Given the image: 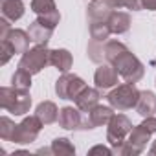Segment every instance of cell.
Here are the masks:
<instances>
[{
	"label": "cell",
	"instance_id": "obj_8",
	"mask_svg": "<svg viewBox=\"0 0 156 156\" xmlns=\"http://www.w3.org/2000/svg\"><path fill=\"white\" fill-rule=\"evenodd\" d=\"M151 140V132L147 129H143L141 125L134 127L130 132H129V138L125 140L123 143V151L121 154H140L145 147H147V141Z\"/></svg>",
	"mask_w": 156,
	"mask_h": 156
},
{
	"label": "cell",
	"instance_id": "obj_26",
	"mask_svg": "<svg viewBox=\"0 0 156 156\" xmlns=\"http://www.w3.org/2000/svg\"><path fill=\"white\" fill-rule=\"evenodd\" d=\"M31 9L37 13V15H46V13H51L55 11V2L53 0H31Z\"/></svg>",
	"mask_w": 156,
	"mask_h": 156
},
{
	"label": "cell",
	"instance_id": "obj_6",
	"mask_svg": "<svg viewBox=\"0 0 156 156\" xmlns=\"http://www.w3.org/2000/svg\"><path fill=\"white\" fill-rule=\"evenodd\" d=\"M85 81L81 79L79 75H75V73H62L57 83H55V92L61 99H75L77 94H79L83 88H85Z\"/></svg>",
	"mask_w": 156,
	"mask_h": 156
},
{
	"label": "cell",
	"instance_id": "obj_4",
	"mask_svg": "<svg viewBox=\"0 0 156 156\" xmlns=\"http://www.w3.org/2000/svg\"><path fill=\"white\" fill-rule=\"evenodd\" d=\"M48 64H50V50L46 48V44H35L31 50L22 53L19 68H22L33 75V73H39Z\"/></svg>",
	"mask_w": 156,
	"mask_h": 156
},
{
	"label": "cell",
	"instance_id": "obj_17",
	"mask_svg": "<svg viewBox=\"0 0 156 156\" xmlns=\"http://www.w3.org/2000/svg\"><path fill=\"white\" fill-rule=\"evenodd\" d=\"M35 116L44 123V125H51L59 119V110H57V105L53 101H42L37 105V110H35Z\"/></svg>",
	"mask_w": 156,
	"mask_h": 156
},
{
	"label": "cell",
	"instance_id": "obj_25",
	"mask_svg": "<svg viewBox=\"0 0 156 156\" xmlns=\"http://www.w3.org/2000/svg\"><path fill=\"white\" fill-rule=\"evenodd\" d=\"M15 130H17V125L9 119V118H0V138L4 141H13V136H15Z\"/></svg>",
	"mask_w": 156,
	"mask_h": 156
},
{
	"label": "cell",
	"instance_id": "obj_34",
	"mask_svg": "<svg viewBox=\"0 0 156 156\" xmlns=\"http://www.w3.org/2000/svg\"><path fill=\"white\" fill-rule=\"evenodd\" d=\"M140 2H141V8L151 9V11H156V0H140Z\"/></svg>",
	"mask_w": 156,
	"mask_h": 156
},
{
	"label": "cell",
	"instance_id": "obj_18",
	"mask_svg": "<svg viewBox=\"0 0 156 156\" xmlns=\"http://www.w3.org/2000/svg\"><path fill=\"white\" fill-rule=\"evenodd\" d=\"M2 17L9 22H17L24 15V2L22 0H2Z\"/></svg>",
	"mask_w": 156,
	"mask_h": 156
},
{
	"label": "cell",
	"instance_id": "obj_1",
	"mask_svg": "<svg viewBox=\"0 0 156 156\" xmlns=\"http://www.w3.org/2000/svg\"><path fill=\"white\" fill-rule=\"evenodd\" d=\"M0 105H2L4 110L15 114V116H22L30 110L31 107V96L28 90H22V88H0Z\"/></svg>",
	"mask_w": 156,
	"mask_h": 156
},
{
	"label": "cell",
	"instance_id": "obj_12",
	"mask_svg": "<svg viewBox=\"0 0 156 156\" xmlns=\"http://www.w3.org/2000/svg\"><path fill=\"white\" fill-rule=\"evenodd\" d=\"M4 41H8V42L11 44V48L15 50V53H26V51L30 50V41H31V37H30V33L24 31V30H11Z\"/></svg>",
	"mask_w": 156,
	"mask_h": 156
},
{
	"label": "cell",
	"instance_id": "obj_30",
	"mask_svg": "<svg viewBox=\"0 0 156 156\" xmlns=\"http://www.w3.org/2000/svg\"><path fill=\"white\" fill-rule=\"evenodd\" d=\"M0 48H2V57H0V64H6L13 55H15V50L11 48V44L8 41H0Z\"/></svg>",
	"mask_w": 156,
	"mask_h": 156
},
{
	"label": "cell",
	"instance_id": "obj_24",
	"mask_svg": "<svg viewBox=\"0 0 156 156\" xmlns=\"http://www.w3.org/2000/svg\"><path fill=\"white\" fill-rule=\"evenodd\" d=\"M11 85H13L15 88L30 90V87H31V73L26 72V70H22V68H19V70L13 73V77H11Z\"/></svg>",
	"mask_w": 156,
	"mask_h": 156
},
{
	"label": "cell",
	"instance_id": "obj_13",
	"mask_svg": "<svg viewBox=\"0 0 156 156\" xmlns=\"http://www.w3.org/2000/svg\"><path fill=\"white\" fill-rule=\"evenodd\" d=\"M114 6L108 2V0H94V2L88 6V17L92 20H99V22H107L108 17L112 15Z\"/></svg>",
	"mask_w": 156,
	"mask_h": 156
},
{
	"label": "cell",
	"instance_id": "obj_31",
	"mask_svg": "<svg viewBox=\"0 0 156 156\" xmlns=\"http://www.w3.org/2000/svg\"><path fill=\"white\" fill-rule=\"evenodd\" d=\"M140 125H141L143 129H147L151 134H154V132H156V118H154V116H149V118H145V119H143Z\"/></svg>",
	"mask_w": 156,
	"mask_h": 156
},
{
	"label": "cell",
	"instance_id": "obj_3",
	"mask_svg": "<svg viewBox=\"0 0 156 156\" xmlns=\"http://www.w3.org/2000/svg\"><path fill=\"white\" fill-rule=\"evenodd\" d=\"M107 99H108L110 107L123 112L129 108H136V103L140 99V90L134 87V83H125V85H119L118 88H114L107 96Z\"/></svg>",
	"mask_w": 156,
	"mask_h": 156
},
{
	"label": "cell",
	"instance_id": "obj_15",
	"mask_svg": "<svg viewBox=\"0 0 156 156\" xmlns=\"http://www.w3.org/2000/svg\"><path fill=\"white\" fill-rule=\"evenodd\" d=\"M72 53L68 50H62V48H57V50H50V64L55 66L59 72L66 73L70 68H72Z\"/></svg>",
	"mask_w": 156,
	"mask_h": 156
},
{
	"label": "cell",
	"instance_id": "obj_21",
	"mask_svg": "<svg viewBox=\"0 0 156 156\" xmlns=\"http://www.w3.org/2000/svg\"><path fill=\"white\" fill-rule=\"evenodd\" d=\"M129 50H127V46L125 44H121V42H118V41H108V42H105V61L107 62H110V64H114L123 53H127Z\"/></svg>",
	"mask_w": 156,
	"mask_h": 156
},
{
	"label": "cell",
	"instance_id": "obj_19",
	"mask_svg": "<svg viewBox=\"0 0 156 156\" xmlns=\"http://www.w3.org/2000/svg\"><path fill=\"white\" fill-rule=\"evenodd\" d=\"M107 24H108V28H110L112 33H118V35L125 33L130 28V15L123 13V11H112V15L108 17Z\"/></svg>",
	"mask_w": 156,
	"mask_h": 156
},
{
	"label": "cell",
	"instance_id": "obj_11",
	"mask_svg": "<svg viewBox=\"0 0 156 156\" xmlns=\"http://www.w3.org/2000/svg\"><path fill=\"white\" fill-rule=\"evenodd\" d=\"M99 98H101V94H99L98 88H88V87H85L79 94H77L75 105H77V108H79V110H83V112L88 114V112L99 103Z\"/></svg>",
	"mask_w": 156,
	"mask_h": 156
},
{
	"label": "cell",
	"instance_id": "obj_2",
	"mask_svg": "<svg viewBox=\"0 0 156 156\" xmlns=\"http://www.w3.org/2000/svg\"><path fill=\"white\" fill-rule=\"evenodd\" d=\"M132 130V123L127 116L123 114H114L112 119L108 121V130H107V141L112 145L114 154H121L123 151V143H125V136H129V132Z\"/></svg>",
	"mask_w": 156,
	"mask_h": 156
},
{
	"label": "cell",
	"instance_id": "obj_27",
	"mask_svg": "<svg viewBox=\"0 0 156 156\" xmlns=\"http://www.w3.org/2000/svg\"><path fill=\"white\" fill-rule=\"evenodd\" d=\"M88 57L94 62H101L105 59V44L98 42V41H92L90 46H88Z\"/></svg>",
	"mask_w": 156,
	"mask_h": 156
},
{
	"label": "cell",
	"instance_id": "obj_7",
	"mask_svg": "<svg viewBox=\"0 0 156 156\" xmlns=\"http://www.w3.org/2000/svg\"><path fill=\"white\" fill-rule=\"evenodd\" d=\"M44 127V123L37 118V116H30V118H24L22 123L17 125V130H15V136H13V141L15 143H31L37 140L41 129Z\"/></svg>",
	"mask_w": 156,
	"mask_h": 156
},
{
	"label": "cell",
	"instance_id": "obj_14",
	"mask_svg": "<svg viewBox=\"0 0 156 156\" xmlns=\"http://www.w3.org/2000/svg\"><path fill=\"white\" fill-rule=\"evenodd\" d=\"M136 112L141 118L154 116V112H156V96L152 92H149V90L140 92V99L136 103Z\"/></svg>",
	"mask_w": 156,
	"mask_h": 156
},
{
	"label": "cell",
	"instance_id": "obj_5",
	"mask_svg": "<svg viewBox=\"0 0 156 156\" xmlns=\"http://www.w3.org/2000/svg\"><path fill=\"white\" fill-rule=\"evenodd\" d=\"M114 66H116L119 77H123L127 83H136V81H140L141 77H143V73H145L143 64H141V62L138 61V57L132 55L130 51L123 53V55L114 62Z\"/></svg>",
	"mask_w": 156,
	"mask_h": 156
},
{
	"label": "cell",
	"instance_id": "obj_16",
	"mask_svg": "<svg viewBox=\"0 0 156 156\" xmlns=\"http://www.w3.org/2000/svg\"><path fill=\"white\" fill-rule=\"evenodd\" d=\"M28 33H30V37H31V41H33L35 44H48V41L51 39L53 28H50V26H46V24L35 20V22L30 24Z\"/></svg>",
	"mask_w": 156,
	"mask_h": 156
},
{
	"label": "cell",
	"instance_id": "obj_28",
	"mask_svg": "<svg viewBox=\"0 0 156 156\" xmlns=\"http://www.w3.org/2000/svg\"><path fill=\"white\" fill-rule=\"evenodd\" d=\"M37 20L55 30V26H57V24H59V20H61V15H59V11L55 9V11H51V13H46V15H37Z\"/></svg>",
	"mask_w": 156,
	"mask_h": 156
},
{
	"label": "cell",
	"instance_id": "obj_10",
	"mask_svg": "<svg viewBox=\"0 0 156 156\" xmlns=\"http://www.w3.org/2000/svg\"><path fill=\"white\" fill-rule=\"evenodd\" d=\"M59 125L66 130H73V129H81L83 123V116L79 112V108H73V107H64L59 110Z\"/></svg>",
	"mask_w": 156,
	"mask_h": 156
},
{
	"label": "cell",
	"instance_id": "obj_9",
	"mask_svg": "<svg viewBox=\"0 0 156 156\" xmlns=\"http://www.w3.org/2000/svg\"><path fill=\"white\" fill-rule=\"evenodd\" d=\"M118 70H116V66L114 64H110V62H107V64H101L98 70H96V73H94V83H96V87L98 88H112L114 85H118Z\"/></svg>",
	"mask_w": 156,
	"mask_h": 156
},
{
	"label": "cell",
	"instance_id": "obj_23",
	"mask_svg": "<svg viewBox=\"0 0 156 156\" xmlns=\"http://www.w3.org/2000/svg\"><path fill=\"white\" fill-rule=\"evenodd\" d=\"M110 28L107 22H99V20H92L90 24V35H92V41H98V42H107L108 35H110Z\"/></svg>",
	"mask_w": 156,
	"mask_h": 156
},
{
	"label": "cell",
	"instance_id": "obj_35",
	"mask_svg": "<svg viewBox=\"0 0 156 156\" xmlns=\"http://www.w3.org/2000/svg\"><path fill=\"white\" fill-rule=\"evenodd\" d=\"M149 152H151V154H156V141H154V143L151 145V149H149Z\"/></svg>",
	"mask_w": 156,
	"mask_h": 156
},
{
	"label": "cell",
	"instance_id": "obj_29",
	"mask_svg": "<svg viewBox=\"0 0 156 156\" xmlns=\"http://www.w3.org/2000/svg\"><path fill=\"white\" fill-rule=\"evenodd\" d=\"M108 2L114 8H127V9H132V11L141 9V2H140V0H108Z\"/></svg>",
	"mask_w": 156,
	"mask_h": 156
},
{
	"label": "cell",
	"instance_id": "obj_20",
	"mask_svg": "<svg viewBox=\"0 0 156 156\" xmlns=\"http://www.w3.org/2000/svg\"><path fill=\"white\" fill-rule=\"evenodd\" d=\"M114 112L110 107H103V105H96L90 112H88V119L92 123V127H101V125H108V121L112 119Z\"/></svg>",
	"mask_w": 156,
	"mask_h": 156
},
{
	"label": "cell",
	"instance_id": "obj_33",
	"mask_svg": "<svg viewBox=\"0 0 156 156\" xmlns=\"http://www.w3.org/2000/svg\"><path fill=\"white\" fill-rule=\"evenodd\" d=\"M88 154H114V151L105 147V145H96V147H92L88 151Z\"/></svg>",
	"mask_w": 156,
	"mask_h": 156
},
{
	"label": "cell",
	"instance_id": "obj_32",
	"mask_svg": "<svg viewBox=\"0 0 156 156\" xmlns=\"http://www.w3.org/2000/svg\"><path fill=\"white\" fill-rule=\"evenodd\" d=\"M9 31H11V28H9V20H6V19L2 17V20H0V41H4V39L8 37Z\"/></svg>",
	"mask_w": 156,
	"mask_h": 156
},
{
	"label": "cell",
	"instance_id": "obj_22",
	"mask_svg": "<svg viewBox=\"0 0 156 156\" xmlns=\"http://www.w3.org/2000/svg\"><path fill=\"white\" fill-rule=\"evenodd\" d=\"M51 154H57V156L75 154V147L68 138H55L51 141Z\"/></svg>",
	"mask_w": 156,
	"mask_h": 156
}]
</instances>
